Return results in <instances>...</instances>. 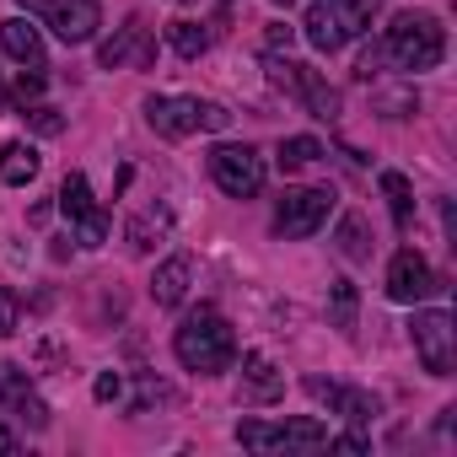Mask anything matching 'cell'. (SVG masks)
Masks as SVG:
<instances>
[{
    "mask_svg": "<svg viewBox=\"0 0 457 457\" xmlns=\"http://www.w3.org/2000/svg\"><path fill=\"white\" fill-rule=\"evenodd\" d=\"M436 286H441V280L430 275V264H425L414 248H398V253H393V264H387V296H393V302L414 307V302H425Z\"/></svg>",
    "mask_w": 457,
    "mask_h": 457,
    "instance_id": "cell-14",
    "label": "cell"
},
{
    "mask_svg": "<svg viewBox=\"0 0 457 457\" xmlns=\"http://www.w3.org/2000/svg\"><path fill=\"white\" fill-rule=\"evenodd\" d=\"M328 446H334V452H366L371 441H366V436H328Z\"/></svg>",
    "mask_w": 457,
    "mask_h": 457,
    "instance_id": "cell-33",
    "label": "cell"
},
{
    "mask_svg": "<svg viewBox=\"0 0 457 457\" xmlns=\"http://www.w3.org/2000/svg\"><path fill=\"white\" fill-rule=\"evenodd\" d=\"M0 49H6L17 65H44V33H38L28 17L0 22Z\"/></svg>",
    "mask_w": 457,
    "mask_h": 457,
    "instance_id": "cell-18",
    "label": "cell"
},
{
    "mask_svg": "<svg viewBox=\"0 0 457 457\" xmlns=\"http://www.w3.org/2000/svg\"><path fill=\"white\" fill-rule=\"evenodd\" d=\"M323 156V145L312 140V135H291V140H280V151H275V162L286 167V172H302V167H312Z\"/></svg>",
    "mask_w": 457,
    "mask_h": 457,
    "instance_id": "cell-23",
    "label": "cell"
},
{
    "mask_svg": "<svg viewBox=\"0 0 457 457\" xmlns=\"http://www.w3.org/2000/svg\"><path fill=\"white\" fill-rule=\"evenodd\" d=\"M210 178L220 194H232V199H253L264 188V156L253 145H215L210 151Z\"/></svg>",
    "mask_w": 457,
    "mask_h": 457,
    "instance_id": "cell-8",
    "label": "cell"
},
{
    "mask_svg": "<svg viewBox=\"0 0 457 457\" xmlns=\"http://www.w3.org/2000/svg\"><path fill=\"white\" fill-rule=\"evenodd\" d=\"M307 393L318 398V403H328L334 414H345V420H355V425H366L382 403L371 398V393H361V387H339V382H328V377H307Z\"/></svg>",
    "mask_w": 457,
    "mask_h": 457,
    "instance_id": "cell-16",
    "label": "cell"
},
{
    "mask_svg": "<svg viewBox=\"0 0 457 457\" xmlns=\"http://www.w3.org/2000/svg\"><path fill=\"white\" fill-rule=\"evenodd\" d=\"M178 6H188V0H178Z\"/></svg>",
    "mask_w": 457,
    "mask_h": 457,
    "instance_id": "cell-36",
    "label": "cell"
},
{
    "mask_svg": "<svg viewBox=\"0 0 457 457\" xmlns=\"http://www.w3.org/2000/svg\"><path fill=\"white\" fill-rule=\"evenodd\" d=\"M22 108H28L22 119H28L38 135H60V129H65V113H60V108H49V103H22Z\"/></svg>",
    "mask_w": 457,
    "mask_h": 457,
    "instance_id": "cell-27",
    "label": "cell"
},
{
    "mask_svg": "<svg viewBox=\"0 0 457 457\" xmlns=\"http://www.w3.org/2000/svg\"><path fill=\"white\" fill-rule=\"evenodd\" d=\"M97 60H103V71H124V65H151L156 60V44H151V33H145V22L140 17H129L103 49H97Z\"/></svg>",
    "mask_w": 457,
    "mask_h": 457,
    "instance_id": "cell-15",
    "label": "cell"
},
{
    "mask_svg": "<svg viewBox=\"0 0 457 457\" xmlns=\"http://www.w3.org/2000/svg\"><path fill=\"white\" fill-rule=\"evenodd\" d=\"M145 124L162 140H183L194 129L220 135L226 124H232V113H226L220 103H210V97H145Z\"/></svg>",
    "mask_w": 457,
    "mask_h": 457,
    "instance_id": "cell-4",
    "label": "cell"
},
{
    "mask_svg": "<svg viewBox=\"0 0 457 457\" xmlns=\"http://www.w3.org/2000/svg\"><path fill=\"white\" fill-rule=\"evenodd\" d=\"M264 65H270V81H275L286 97H296L312 119H323V124L339 119V92H334L312 65H302V60H291V54H270Z\"/></svg>",
    "mask_w": 457,
    "mask_h": 457,
    "instance_id": "cell-5",
    "label": "cell"
},
{
    "mask_svg": "<svg viewBox=\"0 0 457 457\" xmlns=\"http://www.w3.org/2000/svg\"><path fill=\"white\" fill-rule=\"evenodd\" d=\"M167 226H172V210L167 204H145L129 226H124V243H129V253H151L162 237H167Z\"/></svg>",
    "mask_w": 457,
    "mask_h": 457,
    "instance_id": "cell-19",
    "label": "cell"
},
{
    "mask_svg": "<svg viewBox=\"0 0 457 457\" xmlns=\"http://www.w3.org/2000/svg\"><path fill=\"white\" fill-rule=\"evenodd\" d=\"M409 339H414V355L430 377H452L457 366V328H452V312L441 307H420L409 318Z\"/></svg>",
    "mask_w": 457,
    "mask_h": 457,
    "instance_id": "cell-6",
    "label": "cell"
},
{
    "mask_svg": "<svg viewBox=\"0 0 457 457\" xmlns=\"http://www.w3.org/2000/svg\"><path fill=\"white\" fill-rule=\"evenodd\" d=\"M17 6H28V12H44V0H17Z\"/></svg>",
    "mask_w": 457,
    "mask_h": 457,
    "instance_id": "cell-35",
    "label": "cell"
},
{
    "mask_svg": "<svg viewBox=\"0 0 457 457\" xmlns=\"http://www.w3.org/2000/svg\"><path fill=\"white\" fill-rule=\"evenodd\" d=\"M17 446H22V441H17V430L0 425V457H17Z\"/></svg>",
    "mask_w": 457,
    "mask_h": 457,
    "instance_id": "cell-34",
    "label": "cell"
},
{
    "mask_svg": "<svg viewBox=\"0 0 457 457\" xmlns=\"http://www.w3.org/2000/svg\"><path fill=\"white\" fill-rule=\"evenodd\" d=\"M334 243H339V253H345L350 264H371V226H366V215H361V210H345Z\"/></svg>",
    "mask_w": 457,
    "mask_h": 457,
    "instance_id": "cell-21",
    "label": "cell"
},
{
    "mask_svg": "<svg viewBox=\"0 0 457 457\" xmlns=\"http://www.w3.org/2000/svg\"><path fill=\"white\" fill-rule=\"evenodd\" d=\"M119 393H124V377H119V371H103V377L92 382V398H97V403H113Z\"/></svg>",
    "mask_w": 457,
    "mask_h": 457,
    "instance_id": "cell-30",
    "label": "cell"
},
{
    "mask_svg": "<svg viewBox=\"0 0 457 457\" xmlns=\"http://www.w3.org/2000/svg\"><path fill=\"white\" fill-rule=\"evenodd\" d=\"M22 328V296L12 286H0V339H12Z\"/></svg>",
    "mask_w": 457,
    "mask_h": 457,
    "instance_id": "cell-28",
    "label": "cell"
},
{
    "mask_svg": "<svg viewBox=\"0 0 457 457\" xmlns=\"http://www.w3.org/2000/svg\"><path fill=\"white\" fill-rule=\"evenodd\" d=\"M60 210H65V220L76 226V243H81V248H103V243H108V215H103V204L92 199L87 172H65V183H60Z\"/></svg>",
    "mask_w": 457,
    "mask_h": 457,
    "instance_id": "cell-9",
    "label": "cell"
},
{
    "mask_svg": "<svg viewBox=\"0 0 457 457\" xmlns=\"http://www.w3.org/2000/svg\"><path fill=\"white\" fill-rule=\"evenodd\" d=\"M237 441L248 452H275V446H328V430L318 420H286V425H270V420H237Z\"/></svg>",
    "mask_w": 457,
    "mask_h": 457,
    "instance_id": "cell-10",
    "label": "cell"
},
{
    "mask_svg": "<svg viewBox=\"0 0 457 457\" xmlns=\"http://www.w3.org/2000/svg\"><path fill=\"white\" fill-rule=\"evenodd\" d=\"M188 286H194V259H188V253H172V259L156 264V275H151V302H156V307H183Z\"/></svg>",
    "mask_w": 457,
    "mask_h": 457,
    "instance_id": "cell-17",
    "label": "cell"
},
{
    "mask_svg": "<svg viewBox=\"0 0 457 457\" xmlns=\"http://www.w3.org/2000/svg\"><path fill=\"white\" fill-rule=\"evenodd\" d=\"M44 22L60 44H92L103 28V6L97 0H44Z\"/></svg>",
    "mask_w": 457,
    "mask_h": 457,
    "instance_id": "cell-13",
    "label": "cell"
},
{
    "mask_svg": "<svg viewBox=\"0 0 457 457\" xmlns=\"http://www.w3.org/2000/svg\"><path fill=\"white\" fill-rule=\"evenodd\" d=\"M328 307H334V323L345 334H355V286L350 280H328Z\"/></svg>",
    "mask_w": 457,
    "mask_h": 457,
    "instance_id": "cell-25",
    "label": "cell"
},
{
    "mask_svg": "<svg viewBox=\"0 0 457 457\" xmlns=\"http://www.w3.org/2000/svg\"><path fill=\"white\" fill-rule=\"evenodd\" d=\"M355 76H361V81H377V76H382V44H371V49L355 60Z\"/></svg>",
    "mask_w": 457,
    "mask_h": 457,
    "instance_id": "cell-31",
    "label": "cell"
},
{
    "mask_svg": "<svg viewBox=\"0 0 457 457\" xmlns=\"http://www.w3.org/2000/svg\"><path fill=\"white\" fill-rule=\"evenodd\" d=\"M291 44H296L291 28H270V33H264V54H280V49H291Z\"/></svg>",
    "mask_w": 457,
    "mask_h": 457,
    "instance_id": "cell-32",
    "label": "cell"
},
{
    "mask_svg": "<svg viewBox=\"0 0 457 457\" xmlns=\"http://www.w3.org/2000/svg\"><path fill=\"white\" fill-rule=\"evenodd\" d=\"M0 409H6L12 420H22L28 430H49V403L38 398V387L28 382L22 366L0 361Z\"/></svg>",
    "mask_w": 457,
    "mask_h": 457,
    "instance_id": "cell-11",
    "label": "cell"
},
{
    "mask_svg": "<svg viewBox=\"0 0 457 457\" xmlns=\"http://www.w3.org/2000/svg\"><path fill=\"white\" fill-rule=\"evenodd\" d=\"M38 167H44V156H38L33 145H22V140H6V145H0V183L28 188V183L38 178Z\"/></svg>",
    "mask_w": 457,
    "mask_h": 457,
    "instance_id": "cell-20",
    "label": "cell"
},
{
    "mask_svg": "<svg viewBox=\"0 0 457 457\" xmlns=\"http://www.w3.org/2000/svg\"><path fill=\"white\" fill-rule=\"evenodd\" d=\"M382 199H387V210H393V220H398V226H409V220H414V188H409V178H403V172H382Z\"/></svg>",
    "mask_w": 457,
    "mask_h": 457,
    "instance_id": "cell-22",
    "label": "cell"
},
{
    "mask_svg": "<svg viewBox=\"0 0 457 457\" xmlns=\"http://www.w3.org/2000/svg\"><path fill=\"white\" fill-rule=\"evenodd\" d=\"M382 60L398 65V71H409V76L436 71L446 60V28H441V17H430V12H398L393 28H387V38H382Z\"/></svg>",
    "mask_w": 457,
    "mask_h": 457,
    "instance_id": "cell-2",
    "label": "cell"
},
{
    "mask_svg": "<svg viewBox=\"0 0 457 457\" xmlns=\"http://www.w3.org/2000/svg\"><path fill=\"white\" fill-rule=\"evenodd\" d=\"M44 81H49L44 65H28V71L17 76V103H38V97H44Z\"/></svg>",
    "mask_w": 457,
    "mask_h": 457,
    "instance_id": "cell-29",
    "label": "cell"
},
{
    "mask_svg": "<svg viewBox=\"0 0 457 457\" xmlns=\"http://www.w3.org/2000/svg\"><path fill=\"white\" fill-rule=\"evenodd\" d=\"M377 108H382V119H409V113L420 108V97H414V87H403V92H377Z\"/></svg>",
    "mask_w": 457,
    "mask_h": 457,
    "instance_id": "cell-26",
    "label": "cell"
},
{
    "mask_svg": "<svg viewBox=\"0 0 457 457\" xmlns=\"http://www.w3.org/2000/svg\"><path fill=\"white\" fill-rule=\"evenodd\" d=\"M371 17H377V0H312L307 22H302V38L318 54H339L350 38L371 33Z\"/></svg>",
    "mask_w": 457,
    "mask_h": 457,
    "instance_id": "cell-3",
    "label": "cell"
},
{
    "mask_svg": "<svg viewBox=\"0 0 457 457\" xmlns=\"http://www.w3.org/2000/svg\"><path fill=\"white\" fill-rule=\"evenodd\" d=\"M172 355L183 361V371L220 377L226 366L237 361V334H232V323H226L210 302H199V307L178 323V334H172Z\"/></svg>",
    "mask_w": 457,
    "mask_h": 457,
    "instance_id": "cell-1",
    "label": "cell"
},
{
    "mask_svg": "<svg viewBox=\"0 0 457 457\" xmlns=\"http://www.w3.org/2000/svg\"><path fill=\"white\" fill-rule=\"evenodd\" d=\"M328 210H334V188H328V183L286 188V194H280V204H275V232H280V237H291V243H302V237H312L318 226L328 220Z\"/></svg>",
    "mask_w": 457,
    "mask_h": 457,
    "instance_id": "cell-7",
    "label": "cell"
},
{
    "mask_svg": "<svg viewBox=\"0 0 457 457\" xmlns=\"http://www.w3.org/2000/svg\"><path fill=\"white\" fill-rule=\"evenodd\" d=\"M167 44H172L183 60H199V54L210 49V33H204L199 22H172V28H167Z\"/></svg>",
    "mask_w": 457,
    "mask_h": 457,
    "instance_id": "cell-24",
    "label": "cell"
},
{
    "mask_svg": "<svg viewBox=\"0 0 457 457\" xmlns=\"http://www.w3.org/2000/svg\"><path fill=\"white\" fill-rule=\"evenodd\" d=\"M280 398H286L280 366H275L264 350H248V355H243V377H237V403H243V409H270V403H280Z\"/></svg>",
    "mask_w": 457,
    "mask_h": 457,
    "instance_id": "cell-12",
    "label": "cell"
}]
</instances>
